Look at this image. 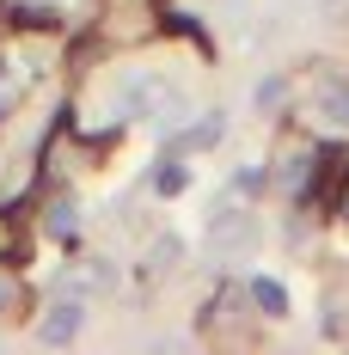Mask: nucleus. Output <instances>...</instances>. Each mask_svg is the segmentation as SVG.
I'll return each mask as SVG.
<instances>
[{"mask_svg":"<svg viewBox=\"0 0 349 355\" xmlns=\"http://www.w3.org/2000/svg\"><path fill=\"white\" fill-rule=\"evenodd\" d=\"M80 324H86L80 300H56V306L43 313V324H37V337H43V343H68V337H80Z\"/></svg>","mask_w":349,"mask_h":355,"instance_id":"1","label":"nucleus"},{"mask_svg":"<svg viewBox=\"0 0 349 355\" xmlns=\"http://www.w3.org/2000/svg\"><path fill=\"white\" fill-rule=\"evenodd\" d=\"M318 116L337 123V129H349V80L343 73H331V80L318 86Z\"/></svg>","mask_w":349,"mask_h":355,"instance_id":"2","label":"nucleus"},{"mask_svg":"<svg viewBox=\"0 0 349 355\" xmlns=\"http://www.w3.org/2000/svg\"><path fill=\"white\" fill-rule=\"evenodd\" d=\"M251 300H257L264 319H282V313H288V288L270 282V276H251Z\"/></svg>","mask_w":349,"mask_h":355,"instance_id":"3","label":"nucleus"},{"mask_svg":"<svg viewBox=\"0 0 349 355\" xmlns=\"http://www.w3.org/2000/svg\"><path fill=\"white\" fill-rule=\"evenodd\" d=\"M184 178H190V172H184V166H166V172H160V190L172 196V190H184Z\"/></svg>","mask_w":349,"mask_h":355,"instance_id":"4","label":"nucleus"},{"mask_svg":"<svg viewBox=\"0 0 349 355\" xmlns=\"http://www.w3.org/2000/svg\"><path fill=\"white\" fill-rule=\"evenodd\" d=\"M6 300H12V288H6V282H0V313H6Z\"/></svg>","mask_w":349,"mask_h":355,"instance_id":"5","label":"nucleus"}]
</instances>
